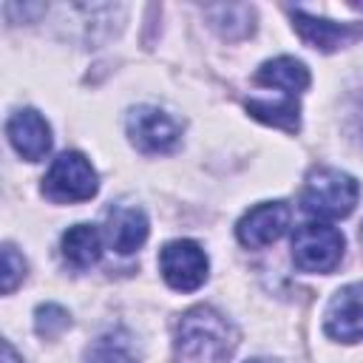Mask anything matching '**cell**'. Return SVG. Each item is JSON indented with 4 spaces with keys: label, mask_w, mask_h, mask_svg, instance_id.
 Returning <instances> with one entry per match:
<instances>
[{
    "label": "cell",
    "mask_w": 363,
    "mask_h": 363,
    "mask_svg": "<svg viewBox=\"0 0 363 363\" xmlns=\"http://www.w3.org/2000/svg\"><path fill=\"white\" fill-rule=\"evenodd\" d=\"M323 329L329 337L354 343L363 337V281L337 289L326 306Z\"/></svg>",
    "instance_id": "8"
},
{
    "label": "cell",
    "mask_w": 363,
    "mask_h": 363,
    "mask_svg": "<svg viewBox=\"0 0 363 363\" xmlns=\"http://www.w3.org/2000/svg\"><path fill=\"white\" fill-rule=\"evenodd\" d=\"M128 136L142 153H170L179 145L182 130L162 108L139 105L128 113Z\"/></svg>",
    "instance_id": "6"
},
{
    "label": "cell",
    "mask_w": 363,
    "mask_h": 363,
    "mask_svg": "<svg viewBox=\"0 0 363 363\" xmlns=\"http://www.w3.org/2000/svg\"><path fill=\"white\" fill-rule=\"evenodd\" d=\"M255 82L258 85H267V88H275L278 94L298 96L301 91L309 88V71L295 57H275V60H269V62H264L258 68Z\"/></svg>",
    "instance_id": "12"
},
{
    "label": "cell",
    "mask_w": 363,
    "mask_h": 363,
    "mask_svg": "<svg viewBox=\"0 0 363 363\" xmlns=\"http://www.w3.org/2000/svg\"><path fill=\"white\" fill-rule=\"evenodd\" d=\"M289 218H292V210L286 201H261L255 207H250L238 227H235V235L244 247L250 250H261L272 241H278L286 227H289Z\"/></svg>",
    "instance_id": "7"
},
{
    "label": "cell",
    "mask_w": 363,
    "mask_h": 363,
    "mask_svg": "<svg viewBox=\"0 0 363 363\" xmlns=\"http://www.w3.org/2000/svg\"><path fill=\"white\" fill-rule=\"evenodd\" d=\"M105 238L119 255L136 252L147 241V216L139 207H113L105 221Z\"/></svg>",
    "instance_id": "11"
},
{
    "label": "cell",
    "mask_w": 363,
    "mask_h": 363,
    "mask_svg": "<svg viewBox=\"0 0 363 363\" xmlns=\"http://www.w3.org/2000/svg\"><path fill=\"white\" fill-rule=\"evenodd\" d=\"M204 14L213 20V26L230 37V40H238V37H247L252 31V9L250 6H241V3H227V6H207Z\"/></svg>",
    "instance_id": "16"
},
{
    "label": "cell",
    "mask_w": 363,
    "mask_h": 363,
    "mask_svg": "<svg viewBox=\"0 0 363 363\" xmlns=\"http://www.w3.org/2000/svg\"><path fill=\"white\" fill-rule=\"evenodd\" d=\"M360 247H363V224H360Z\"/></svg>",
    "instance_id": "20"
},
{
    "label": "cell",
    "mask_w": 363,
    "mask_h": 363,
    "mask_svg": "<svg viewBox=\"0 0 363 363\" xmlns=\"http://www.w3.org/2000/svg\"><path fill=\"white\" fill-rule=\"evenodd\" d=\"M43 193L60 204L88 201L96 193V170L91 167V162L82 153L65 150L51 162V167L43 179Z\"/></svg>",
    "instance_id": "3"
},
{
    "label": "cell",
    "mask_w": 363,
    "mask_h": 363,
    "mask_svg": "<svg viewBox=\"0 0 363 363\" xmlns=\"http://www.w3.org/2000/svg\"><path fill=\"white\" fill-rule=\"evenodd\" d=\"M23 278H26V261H23V255H17V250L11 244H6L3 247V275H0L3 292L9 295Z\"/></svg>",
    "instance_id": "18"
},
{
    "label": "cell",
    "mask_w": 363,
    "mask_h": 363,
    "mask_svg": "<svg viewBox=\"0 0 363 363\" xmlns=\"http://www.w3.org/2000/svg\"><path fill=\"white\" fill-rule=\"evenodd\" d=\"M3 363H20V357H17V352L9 340H3Z\"/></svg>",
    "instance_id": "19"
},
{
    "label": "cell",
    "mask_w": 363,
    "mask_h": 363,
    "mask_svg": "<svg viewBox=\"0 0 363 363\" xmlns=\"http://www.w3.org/2000/svg\"><path fill=\"white\" fill-rule=\"evenodd\" d=\"M292 26L301 34V40L318 51H337L363 37V23H332V20H318L303 14L301 9L292 11Z\"/></svg>",
    "instance_id": "9"
},
{
    "label": "cell",
    "mask_w": 363,
    "mask_h": 363,
    "mask_svg": "<svg viewBox=\"0 0 363 363\" xmlns=\"http://www.w3.org/2000/svg\"><path fill=\"white\" fill-rule=\"evenodd\" d=\"M102 255V238L94 224H74L62 233V258L74 269H88Z\"/></svg>",
    "instance_id": "14"
},
{
    "label": "cell",
    "mask_w": 363,
    "mask_h": 363,
    "mask_svg": "<svg viewBox=\"0 0 363 363\" xmlns=\"http://www.w3.org/2000/svg\"><path fill=\"white\" fill-rule=\"evenodd\" d=\"M252 363H261V360H252Z\"/></svg>",
    "instance_id": "21"
},
{
    "label": "cell",
    "mask_w": 363,
    "mask_h": 363,
    "mask_svg": "<svg viewBox=\"0 0 363 363\" xmlns=\"http://www.w3.org/2000/svg\"><path fill=\"white\" fill-rule=\"evenodd\" d=\"M159 269L176 292H193L207 281V255L190 238L167 241L159 252Z\"/></svg>",
    "instance_id": "5"
},
{
    "label": "cell",
    "mask_w": 363,
    "mask_h": 363,
    "mask_svg": "<svg viewBox=\"0 0 363 363\" xmlns=\"http://www.w3.org/2000/svg\"><path fill=\"white\" fill-rule=\"evenodd\" d=\"M343 258V235L323 224H301L292 235V261L303 272H332Z\"/></svg>",
    "instance_id": "4"
},
{
    "label": "cell",
    "mask_w": 363,
    "mask_h": 363,
    "mask_svg": "<svg viewBox=\"0 0 363 363\" xmlns=\"http://www.w3.org/2000/svg\"><path fill=\"white\" fill-rule=\"evenodd\" d=\"M6 133L11 147L28 162H40L51 150V128L34 108H20L17 113H11L6 122Z\"/></svg>",
    "instance_id": "10"
},
{
    "label": "cell",
    "mask_w": 363,
    "mask_h": 363,
    "mask_svg": "<svg viewBox=\"0 0 363 363\" xmlns=\"http://www.w3.org/2000/svg\"><path fill=\"white\" fill-rule=\"evenodd\" d=\"M360 184L354 176L337 167H312L303 182L301 204L306 213L320 218H343L354 210Z\"/></svg>",
    "instance_id": "2"
},
{
    "label": "cell",
    "mask_w": 363,
    "mask_h": 363,
    "mask_svg": "<svg viewBox=\"0 0 363 363\" xmlns=\"http://www.w3.org/2000/svg\"><path fill=\"white\" fill-rule=\"evenodd\" d=\"M238 343L235 326L213 306H193L176 326V357L182 363H224Z\"/></svg>",
    "instance_id": "1"
},
{
    "label": "cell",
    "mask_w": 363,
    "mask_h": 363,
    "mask_svg": "<svg viewBox=\"0 0 363 363\" xmlns=\"http://www.w3.org/2000/svg\"><path fill=\"white\" fill-rule=\"evenodd\" d=\"M85 363H136V349H133L130 335L122 329H111L99 335L88 346Z\"/></svg>",
    "instance_id": "15"
},
{
    "label": "cell",
    "mask_w": 363,
    "mask_h": 363,
    "mask_svg": "<svg viewBox=\"0 0 363 363\" xmlns=\"http://www.w3.org/2000/svg\"><path fill=\"white\" fill-rule=\"evenodd\" d=\"M34 326H37L40 337H57L68 326V312L62 306H57V303H43V306H37Z\"/></svg>",
    "instance_id": "17"
},
{
    "label": "cell",
    "mask_w": 363,
    "mask_h": 363,
    "mask_svg": "<svg viewBox=\"0 0 363 363\" xmlns=\"http://www.w3.org/2000/svg\"><path fill=\"white\" fill-rule=\"evenodd\" d=\"M247 111H250L258 122L284 128V130H289V133H295L298 125H301V105H298V99L289 96V94H278V91H275V96H250V99H247Z\"/></svg>",
    "instance_id": "13"
}]
</instances>
